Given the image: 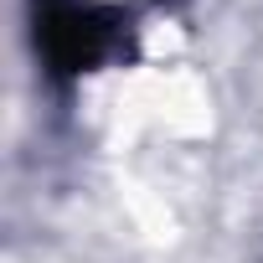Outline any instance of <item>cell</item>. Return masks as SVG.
<instances>
[{
	"mask_svg": "<svg viewBox=\"0 0 263 263\" xmlns=\"http://www.w3.org/2000/svg\"><path fill=\"white\" fill-rule=\"evenodd\" d=\"M31 36L52 78H83L108 57L129 52V16L98 0H31Z\"/></svg>",
	"mask_w": 263,
	"mask_h": 263,
	"instance_id": "6da1fadb",
	"label": "cell"
}]
</instances>
